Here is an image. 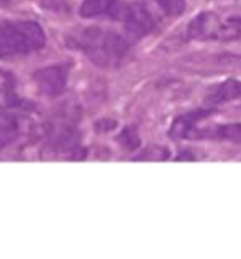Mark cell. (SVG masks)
Returning a JSON list of instances; mask_svg holds the SVG:
<instances>
[{
  "mask_svg": "<svg viewBox=\"0 0 241 259\" xmlns=\"http://www.w3.org/2000/svg\"><path fill=\"white\" fill-rule=\"evenodd\" d=\"M79 14L85 18H107L123 23L134 38H142L158 27V18L144 4L126 0H83Z\"/></svg>",
  "mask_w": 241,
  "mask_h": 259,
  "instance_id": "6da1fadb",
  "label": "cell"
},
{
  "mask_svg": "<svg viewBox=\"0 0 241 259\" xmlns=\"http://www.w3.org/2000/svg\"><path fill=\"white\" fill-rule=\"evenodd\" d=\"M66 45L103 68L117 66L131 50L129 41L123 35L103 27H86L74 31L66 38Z\"/></svg>",
  "mask_w": 241,
  "mask_h": 259,
  "instance_id": "7a4b0ae2",
  "label": "cell"
},
{
  "mask_svg": "<svg viewBox=\"0 0 241 259\" xmlns=\"http://www.w3.org/2000/svg\"><path fill=\"white\" fill-rule=\"evenodd\" d=\"M43 28L31 20L0 22V60L31 55L45 47Z\"/></svg>",
  "mask_w": 241,
  "mask_h": 259,
  "instance_id": "3957f363",
  "label": "cell"
},
{
  "mask_svg": "<svg viewBox=\"0 0 241 259\" xmlns=\"http://www.w3.org/2000/svg\"><path fill=\"white\" fill-rule=\"evenodd\" d=\"M45 152L53 157H68L81 159L85 157V149L81 145V136L76 125L71 122H56L52 125L45 139Z\"/></svg>",
  "mask_w": 241,
  "mask_h": 259,
  "instance_id": "277c9868",
  "label": "cell"
},
{
  "mask_svg": "<svg viewBox=\"0 0 241 259\" xmlns=\"http://www.w3.org/2000/svg\"><path fill=\"white\" fill-rule=\"evenodd\" d=\"M38 91L48 98H56L65 93L68 83V66L66 65H52L42 68L33 74Z\"/></svg>",
  "mask_w": 241,
  "mask_h": 259,
  "instance_id": "5b68a950",
  "label": "cell"
},
{
  "mask_svg": "<svg viewBox=\"0 0 241 259\" xmlns=\"http://www.w3.org/2000/svg\"><path fill=\"white\" fill-rule=\"evenodd\" d=\"M187 38L190 40H223V20L210 14L196 15L187 27Z\"/></svg>",
  "mask_w": 241,
  "mask_h": 259,
  "instance_id": "8992f818",
  "label": "cell"
},
{
  "mask_svg": "<svg viewBox=\"0 0 241 259\" xmlns=\"http://www.w3.org/2000/svg\"><path fill=\"white\" fill-rule=\"evenodd\" d=\"M22 129H23L22 107H18V109H4L0 112V152L20 137Z\"/></svg>",
  "mask_w": 241,
  "mask_h": 259,
  "instance_id": "52a82bcc",
  "label": "cell"
},
{
  "mask_svg": "<svg viewBox=\"0 0 241 259\" xmlns=\"http://www.w3.org/2000/svg\"><path fill=\"white\" fill-rule=\"evenodd\" d=\"M213 114V109H196V111H190L185 112L175 119L170 125L169 136L174 139H188L195 136L196 132V124L204 119L210 117Z\"/></svg>",
  "mask_w": 241,
  "mask_h": 259,
  "instance_id": "ba28073f",
  "label": "cell"
},
{
  "mask_svg": "<svg viewBox=\"0 0 241 259\" xmlns=\"http://www.w3.org/2000/svg\"><path fill=\"white\" fill-rule=\"evenodd\" d=\"M207 101L213 106L241 103V81L226 79L223 83L215 84L207 94Z\"/></svg>",
  "mask_w": 241,
  "mask_h": 259,
  "instance_id": "9c48e42d",
  "label": "cell"
},
{
  "mask_svg": "<svg viewBox=\"0 0 241 259\" xmlns=\"http://www.w3.org/2000/svg\"><path fill=\"white\" fill-rule=\"evenodd\" d=\"M17 83L12 74L0 73V109H28L30 104L17 94Z\"/></svg>",
  "mask_w": 241,
  "mask_h": 259,
  "instance_id": "30bf717a",
  "label": "cell"
},
{
  "mask_svg": "<svg viewBox=\"0 0 241 259\" xmlns=\"http://www.w3.org/2000/svg\"><path fill=\"white\" fill-rule=\"evenodd\" d=\"M195 137L200 139H215V141H228L233 144H241V122L220 124L217 127L196 132Z\"/></svg>",
  "mask_w": 241,
  "mask_h": 259,
  "instance_id": "8fae6325",
  "label": "cell"
},
{
  "mask_svg": "<svg viewBox=\"0 0 241 259\" xmlns=\"http://www.w3.org/2000/svg\"><path fill=\"white\" fill-rule=\"evenodd\" d=\"M167 15H180L185 12V0H154Z\"/></svg>",
  "mask_w": 241,
  "mask_h": 259,
  "instance_id": "7c38bea8",
  "label": "cell"
},
{
  "mask_svg": "<svg viewBox=\"0 0 241 259\" xmlns=\"http://www.w3.org/2000/svg\"><path fill=\"white\" fill-rule=\"evenodd\" d=\"M119 142L124 144L129 150H136L139 147V144H141V141H139V136H137V132L134 131V127H126L123 132H120Z\"/></svg>",
  "mask_w": 241,
  "mask_h": 259,
  "instance_id": "4fadbf2b",
  "label": "cell"
},
{
  "mask_svg": "<svg viewBox=\"0 0 241 259\" xmlns=\"http://www.w3.org/2000/svg\"><path fill=\"white\" fill-rule=\"evenodd\" d=\"M12 0H0V9H5V7H9Z\"/></svg>",
  "mask_w": 241,
  "mask_h": 259,
  "instance_id": "5bb4252c",
  "label": "cell"
}]
</instances>
